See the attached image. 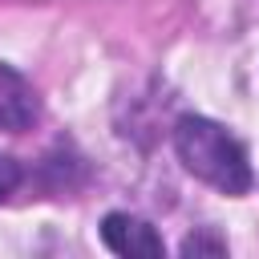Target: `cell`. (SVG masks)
I'll use <instances>...</instances> for the list:
<instances>
[{
	"label": "cell",
	"instance_id": "obj_1",
	"mask_svg": "<svg viewBox=\"0 0 259 259\" xmlns=\"http://www.w3.org/2000/svg\"><path fill=\"white\" fill-rule=\"evenodd\" d=\"M174 150H178V162L198 182H206V186H214L223 194H247L251 182H255L247 150L239 146V138L227 134L210 117H198V113L178 117V125H174Z\"/></svg>",
	"mask_w": 259,
	"mask_h": 259
},
{
	"label": "cell",
	"instance_id": "obj_2",
	"mask_svg": "<svg viewBox=\"0 0 259 259\" xmlns=\"http://www.w3.org/2000/svg\"><path fill=\"white\" fill-rule=\"evenodd\" d=\"M101 243L113 255H130V259H158V255H166L162 235L146 219L125 214V210H109L101 219Z\"/></svg>",
	"mask_w": 259,
	"mask_h": 259
},
{
	"label": "cell",
	"instance_id": "obj_3",
	"mask_svg": "<svg viewBox=\"0 0 259 259\" xmlns=\"http://www.w3.org/2000/svg\"><path fill=\"white\" fill-rule=\"evenodd\" d=\"M40 117V97L36 89L12 69L0 61V130L4 134H24L32 130Z\"/></svg>",
	"mask_w": 259,
	"mask_h": 259
},
{
	"label": "cell",
	"instance_id": "obj_4",
	"mask_svg": "<svg viewBox=\"0 0 259 259\" xmlns=\"http://www.w3.org/2000/svg\"><path fill=\"white\" fill-rule=\"evenodd\" d=\"M182 255H227V243L214 239V235H206V231H198V235H190L182 243Z\"/></svg>",
	"mask_w": 259,
	"mask_h": 259
},
{
	"label": "cell",
	"instance_id": "obj_5",
	"mask_svg": "<svg viewBox=\"0 0 259 259\" xmlns=\"http://www.w3.org/2000/svg\"><path fill=\"white\" fill-rule=\"evenodd\" d=\"M24 182V170H20V162L12 158V154H0V202L16 190Z\"/></svg>",
	"mask_w": 259,
	"mask_h": 259
}]
</instances>
